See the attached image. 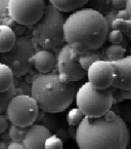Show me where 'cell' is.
<instances>
[{
    "label": "cell",
    "mask_w": 131,
    "mask_h": 149,
    "mask_svg": "<svg viewBox=\"0 0 131 149\" xmlns=\"http://www.w3.org/2000/svg\"><path fill=\"white\" fill-rule=\"evenodd\" d=\"M98 60H105V53H101V52H99L97 49V51L88 52V53L79 55L80 65L86 71L88 70V68H89L94 62L98 61Z\"/></svg>",
    "instance_id": "e0dca14e"
},
{
    "label": "cell",
    "mask_w": 131,
    "mask_h": 149,
    "mask_svg": "<svg viewBox=\"0 0 131 149\" xmlns=\"http://www.w3.org/2000/svg\"><path fill=\"white\" fill-rule=\"evenodd\" d=\"M77 90L76 82H63L57 73H40L32 81L31 96L35 99L41 111L55 114L72 105Z\"/></svg>",
    "instance_id": "3957f363"
},
{
    "label": "cell",
    "mask_w": 131,
    "mask_h": 149,
    "mask_svg": "<svg viewBox=\"0 0 131 149\" xmlns=\"http://www.w3.org/2000/svg\"><path fill=\"white\" fill-rule=\"evenodd\" d=\"M111 91H112V95H113L114 105H118V104H121L124 101L123 94H122V88H116V86H112Z\"/></svg>",
    "instance_id": "83f0119b"
},
{
    "label": "cell",
    "mask_w": 131,
    "mask_h": 149,
    "mask_svg": "<svg viewBox=\"0 0 131 149\" xmlns=\"http://www.w3.org/2000/svg\"><path fill=\"white\" fill-rule=\"evenodd\" d=\"M117 19H123V20H130L129 13H127L126 9H122V10H118L116 13Z\"/></svg>",
    "instance_id": "d590c367"
},
{
    "label": "cell",
    "mask_w": 131,
    "mask_h": 149,
    "mask_svg": "<svg viewBox=\"0 0 131 149\" xmlns=\"http://www.w3.org/2000/svg\"><path fill=\"white\" fill-rule=\"evenodd\" d=\"M14 86V75L11 69L0 62V93L6 92Z\"/></svg>",
    "instance_id": "2e32d148"
},
{
    "label": "cell",
    "mask_w": 131,
    "mask_h": 149,
    "mask_svg": "<svg viewBox=\"0 0 131 149\" xmlns=\"http://www.w3.org/2000/svg\"><path fill=\"white\" fill-rule=\"evenodd\" d=\"M15 95H17V88H15V86H13L12 88H9L6 92L0 93V114L5 113L9 102H10V100Z\"/></svg>",
    "instance_id": "ffe728a7"
},
{
    "label": "cell",
    "mask_w": 131,
    "mask_h": 149,
    "mask_svg": "<svg viewBox=\"0 0 131 149\" xmlns=\"http://www.w3.org/2000/svg\"><path fill=\"white\" fill-rule=\"evenodd\" d=\"M14 22L10 18L8 11V0H0V25L12 26Z\"/></svg>",
    "instance_id": "603a6c76"
},
{
    "label": "cell",
    "mask_w": 131,
    "mask_h": 149,
    "mask_svg": "<svg viewBox=\"0 0 131 149\" xmlns=\"http://www.w3.org/2000/svg\"><path fill=\"white\" fill-rule=\"evenodd\" d=\"M77 130H78V125H69L68 132L70 139L76 141V136H77Z\"/></svg>",
    "instance_id": "e575fe53"
},
{
    "label": "cell",
    "mask_w": 131,
    "mask_h": 149,
    "mask_svg": "<svg viewBox=\"0 0 131 149\" xmlns=\"http://www.w3.org/2000/svg\"><path fill=\"white\" fill-rule=\"evenodd\" d=\"M17 41V35L12 27L0 25V54L6 53L12 48Z\"/></svg>",
    "instance_id": "5bb4252c"
},
{
    "label": "cell",
    "mask_w": 131,
    "mask_h": 149,
    "mask_svg": "<svg viewBox=\"0 0 131 149\" xmlns=\"http://www.w3.org/2000/svg\"><path fill=\"white\" fill-rule=\"evenodd\" d=\"M109 32L105 15L92 8L73 11L63 26L66 43L78 55L99 49L107 41Z\"/></svg>",
    "instance_id": "7a4b0ae2"
},
{
    "label": "cell",
    "mask_w": 131,
    "mask_h": 149,
    "mask_svg": "<svg viewBox=\"0 0 131 149\" xmlns=\"http://www.w3.org/2000/svg\"><path fill=\"white\" fill-rule=\"evenodd\" d=\"M127 13H129V17H130V20H131V0H127V3H126V8Z\"/></svg>",
    "instance_id": "74e56055"
},
{
    "label": "cell",
    "mask_w": 131,
    "mask_h": 149,
    "mask_svg": "<svg viewBox=\"0 0 131 149\" xmlns=\"http://www.w3.org/2000/svg\"><path fill=\"white\" fill-rule=\"evenodd\" d=\"M63 141L57 136L55 134H51L45 141L44 149H63Z\"/></svg>",
    "instance_id": "d4e9b609"
},
{
    "label": "cell",
    "mask_w": 131,
    "mask_h": 149,
    "mask_svg": "<svg viewBox=\"0 0 131 149\" xmlns=\"http://www.w3.org/2000/svg\"><path fill=\"white\" fill-rule=\"evenodd\" d=\"M126 36H127V37H129V38H131V26H130V29H129V31L127 32Z\"/></svg>",
    "instance_id": "ab89813d"
},
{
    "label": "cell",
    "mask_w": 131,
    "mask_h": 149,
    "mask_svg": "<svg viewBox=\"0 0 131 149\" xmlns=\"http://www.w3.org/2000/svg\"><path fill=\"white\" fill-rule=\"evenodd\" d=\"M6 149H27L26 146L23 144V142H14V141H11L10 143L7 144Z\"/></svg>",
    "instance_id": "836d02e7"
},
{
    "label": "cell",
    "mask_w": 131,
    "mask_h": 149,
    "mask_svg": "<svg viewBox=\"0 0 131 149\" xmlns=\"http://www.w3.org/2000/svg\"><path fill=\"white\" fill-rule=\"evenodd\" d=\"M127 0H111V5L114 10H122L126 8Z\"/></svg>",
    "instance_id": "f546056e"
},
{
    "label": "cell",
    "mask_w": 131,
    "mask_h": 149,
    "mask_svg": "<svg viewBox=\"0 0 131 149\" xmlns=\"http://www.w3.org/2000/svg\"><path fill=\"white\" fill-rule=\"evenodd\" d=\"M66 17L51 4L46 5L44 15L37 24L34 25L33 40L44 49H52L65 44Z\"/></svg>",
    "instance_id": "277c9868"
},
{
    "label": "cell",
    "mask_w": 131,
    "mask_h": 149,
    "mask_svg": "<svg viewBox=\"0 0 131 149\" xmlns=\"http://www.w3.org/2000/svg\"><path fill=\"white\" fill-rule=\"evenodd\" d=\"M44 0H8V11L15 24L33 26L43 17Z\"/></svg>",
    "instance_id": "ba28073f"
},
{
    "label": "cell",
    "mask_w": 131,
    "mask_h": 149,
    "mask_svg": "<svg viewBox=\"0 0 131 149\" xmlns=\"http://www.w3.org/2000/svg\"><path fill=\"white\" fill-rule=\"evenodd\" d=\"M6 148H7V142L1 141L0 142V149H6Z\"/></svg>",
    "instance_id": "f35d334b"
},
{
    "label": "cell",
    "mask_w": 131,
    "mask_h": 149,
    "mask_svg": "<svg viewBox=\"0 0 131 149\" xmlns=\"http://www.w3.org/2000/svg\"><path fill=\"white\" fill-rule=\"evenodd\" d=\"M115 76L116 74L113 63L108 60H98L94 62L87 70L88 82L98 90L112 88L115 81Z\"/></svg>",
    "instance_id": "30bf717a"
},
{
    "label": "cell",
    "mask_w": 131,
    "mask_h": 149,
    "mask_svg": "<svg viewBox=\"0 0 131 149\" xmlns=\"http://www.w3.org/2000/svg\"><path fill=\"white\" fill-rule=\"evenodd\" d=\"M122 94H123V99L125 100H131V91L123 90L122 88Z\"/></svg>",
    "instance_id": "8d00e7d4"
},
{
    "label": "cell",
    "mask_w": 131,
    "mask_h": 149,
    "mask_svg": "<svg viewBox=\"0 0 131 149\" xmlns=\"http://www.w3.org/2000/svg\"><path fill=\"white\" fill-rule=\"evenodd\" d=\"M116 13H117V10H112V11H109L107 15H103L105 18V21H107V24H108V27L109 29L111 30V27H112V23L113 21L116 19Z\"/></svg>",
    "instance_id": "1f68e13d"
},
{
    "label": "cell",
    "mask_w": 131,
    "mask_h": 149,
    "mask_svg": "<svg viewBox=\"0 0 131 149\" xmlns=\"http://www.w3.org/2000/svg\"><path fill=\"white\" fill-rule=\"evenodd\" d=\"M105 60L110 62L118 61L125 57L126 51L123 46L120 44H111L109 47L105 49Z\"/></svg>",
    "instance_id": "ac0fdd59"
},
{
    "label": "cell",
    "mask_w": 131,
    "mask_h": 149,
    "mask_svg": "<svg viewBox=\"0 0 131 149\" xmlns=\"http://www.w3.org/2000/svg\"><path fill=\"white\" fill-rule=\"evenodd\" d=\"M36 53L33 40L28 36L17 37L14 45L6 53L0 54V62L11 69L14 77L28 74L33 67V57Z\"/></svg>",
    "instance_id": "8992f818"
},
{
    "label": "cell",
    "mask_w": 131,
    "mask_h": 149,
    "mask_svg": "<svg viewBox=\"0 0 131 149\" xmlns=\"http://www.w3.org/2000/svg\"><path fill=\"white\" fill-rule=\"evenodd\" d=\"M130 131L114 110L99 117H85L78 125L79 149H127Z\"/></svg>",
    "instance_id": "6da1fadb"
},
{
    "label": "cell",
    "mask_w": 131,
    "mask_h": 149,
    "mask_svg": "<svg viewBox=\"0 0 131 149\" xmlns=\"http://www.w3.org/2000/svg\"><path fill=\"white\" fill-rule=\"evenodd\" d=\"M108 39L112 44H121L123 41V33L115 29H112L109 32Z\"/></svg>",
    "instance_id": "4316f807"
},
{
    "label": "cell",
    "mask_w": 131,
    "mask_h": 149,
    "mask_svg": "<svg viewBox=\"0 0 131 149\" xmlns=\"http://www.w3.org/2000/svg\"><path fill=\"white\" fill-rule=\"evenodd\" d=\"M40 125H43L44 127H47L51 133H55L59 127V120L54 116V113H47V112L42 111V121Z\"/></svg>",
    "instance_id": "7402d4cb"
},
{
    "label": "cell",
    "mask_w": 131,
    "mask_h": 149,
    "mask_svg": "<svg viewBox=\"0 0 131 149\" xmlns=\"http://www.w3.org/2000/svg\"><path fill=\"white\" fill-rule=\"evenodd\" d=\"M112 110H114V111L116 112L127 125H131V105L130 104H118V105H115V107L112 108Z\"/></svg>",
    "instance_id": "44dd1931"
},
{
    "label": "cell",
    "mask_w": 131,
    "mask_h": 149,
    "mask_svg": "<svg viewBox=\"0 0 131 149\" xmlns=\"http://www.w3.org/2000/svg\"><path fill=\"white\" fill-rule=\"evenodd\" d=\"M55 135H57L59 138H61L63 141H67L68 139H70L69 132H68V130H66V129H57V131H55Z\"/></svg>",
    "instance_id": "d6a6232c"
},
{
    "label": "cell",
    "mask_w": 131,
    "mask_h": 149,
    "mask_svg": "<svg viewBox=\"0 0 131 149\" xmlns=\"http://www.w3.org/2000/svg\"><path fill=\"white\" fill-rule=\"evenodd\" d=\"M112 63L116 74L113 86L131 91V55Z\"/></svg>",
    "instance_id": "8fae6325"
},
{
    "label": "cell",
    "mask_w": 131,
    "mask_h": 149,
    "mask_svg": "<svg viewBox=\"0 0 131 149\" xmlns=\"http://www.w3.org/2000/svg\"><path fill=\"white\" fill-rule=\"evenodd\" d=\"M84 118H85V115L82 113V111L78 107H75L68 112L67 123L69 125H79Z\"/></svg>",
    "instance_id": "cb8c5ba5"
},
{
    "label": "cell",
    "mask_w": 131,
    "mask_h": 149,
    "mask_svg": "<svg viewBox=\"0 0 131 149\" xmlns=\"http://www.w3.org/2000/svg\"><path fill=\"white\" fill-rule=\"evenodd\" d=\"M57 57L49 49L36 51L33 57V66L41 74L50 73L57 67Z\"/></svg>",
    "instance_id": "4fadbf2b"
},
{
    "label": "cell",
    "mask_w": 131,
    "mask_h": 149,
    "mask_svg": "<svg viewBox=\"0 0 131 149\" xmlns=\"http://www.w3.org/2000/svg\"><path fill=\"white\" fill-rule=\"evenodd\" d=\"M28 127H19L11 123L8 127V138L14 142H23L25 136H26Z\"/></svg>",
    "instance_id": "d6986e66"
},
{
    "label": "cell",
    "mask_w": 131,
    "mask_h": 149,
    "mask_svg": "<svg viewBox=\"0 0 131 149\" xmlns=\"http://www.w3.org/2000/svg\"><path fill=\"white\" fill-rule=\"evenodd\" d=\"M50 4L61 13H73L83 8L88 0H49Z\"/></svg>",
    "instance_id": "9a60e30c"
},
{
    "label": "cell",
    "mask_w": 131,
    "mask_h": 149,
    "mask_svg": "<svg viewBox=\"0 0 131 149\" xmlns=\"http://www.w3.org/2000/svg\"><path fill=\"white\" fill-rule=\"evenodd\" d=\"M131 26V20H123V19H115L112 23V29H115V30H118L120 32H122L123 34L126 35L127 32L129 31Z\"/></svg>",
    "instance_id": "484cf974"
},
{
    "label": "cell",
    "mask_w": 131,
    "mask_h": 149,
    "mask_svg": "<svg viewBox=\"0 0 131 149\" xmlns=\"http://www.w3.org/2000/svg\"><path fill=\"white\" fill-rule=\"evenodd\" d=\"M9 127V120L7 118L6 114L2 113L0 114V134H2L8 129Z\"/></svg>",
    "instance_id": "4dcf8cb0"
},
{
    "label": "cell",
    "mask_w": 131,
    "mask_h": 149,
    "mask_svg": "<svg viewBox=\"0 0 131 149\" xmlns=\"http://www.w3.org/2000/svg\"><path fill=\"white\" fill-rule=\"evenodd\" d=\"M76 105L85 117H99L111 111L114 106L111 88L98 90L85 82L77 90Z\"/></svg>",
    "instance_id": "5b68a950"
},
{
    "label": "cell",
    "mask_w": 131,
    "mask_h": 149,
    "mask_svg": "<svg viewBox=\"0 0 131 149\" xmlns=\"http://www.w3.org/2000/svg\"><path fill=\"white\" fill-rule=\"evenodd\" d=\"M88 2L91 3V6L89 8L95 9V10L99 11L103 13V10L105 9V6L108 5L107 0H88Z\"/></svg>",
    "instance_id": "f1b7e54d"
},
{
    "label": "cell",
    "mask_w": 131,
    "mask_h": 149,
    "mask_svg": "<svg viewBox=\"0 0 131 149\" xmlns=\"http://www.w3.org/2000/svg\"><path fill=\"white\" fill-rule=\"evenodd\" d=\"M39 106L31 95H15L5 111L9 123L23 127H29L37 121Z\"/></svg>",
    "instance_id": "52a82bcc"
},
{
    "label": "cell",
    "mask_w": 131,
    "mask_h": 149,
    "mask_svg": "<svg viewBox=\"0 0 131 149\" xmlns=\"http://www.w3.org/2000/svg\"><path fill=\"white\" fill-rule=\"evenodd\" d=\"M52 133L43 125H32L27 130L23 144L27 149H44L46 139Z\"/></svg>",
    "instance_id": "7c38bea8"
},
{
    "label": "cell",
    "mask_w": 131,
    "mask_h": 149,
    "mask_svg": "<svg viewBox=\"0 0 131 149\" xmlns=\"http://www.w3.org/2000/svg\"><path fill=\"white\" fill-rule=\"evenodd\" d=\"M57 57V74L63 82H77L87 77V71L80 65L79 55L68 43L61 46Z\"/></svg>",
    "instance_id": "9c48e42d"
}]
</instances>
